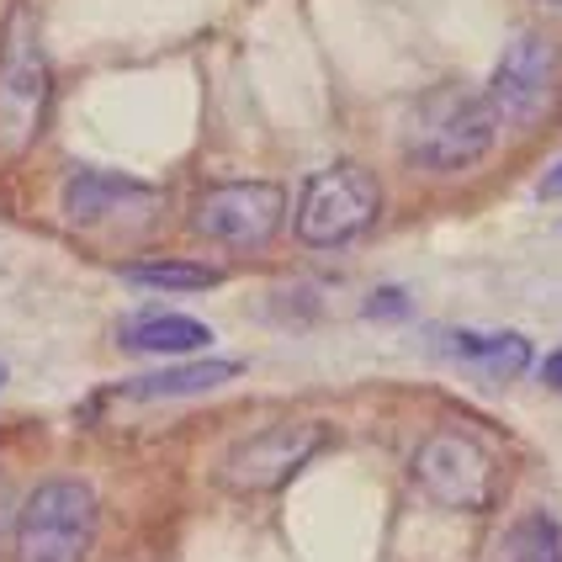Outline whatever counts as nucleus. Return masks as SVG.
Instances as JSON below:
<instances>
[{"instance_id": "obj_1", "label": "nucleus", "mask_w": 562, "mask_h": 562, "mask_svg": "<svg viewBox=\"0 0 562 562\" xmlns=\"http://www.w3.org/2000/svg\"><path fill=\"white\" fill-rule=\"evenodd\" d=\"M499 138V112L488 91L468 80L430 86L404 117V159L425 176H462L483 165Z\"/></svg>"}, {"instance_id": "obj_2", "label": "nucleus", "mask_w": 562, "mask_h": 562, "mask_svg": "<svg viewBox=\"0 0 562 562\" xmlns=\"http://www.w3.org/2000/svg\"><path fill=\"white\" fill-rule=\"evenodd\" d=\"M54 75L43 54V16L32 0H16L0 27V159H22L48 127Z\"/></svg>"}, {"instance_id": "obj_3", "label": "nucleus", "mask_w": 562, "mask_h": 562, "mask_svg": "<svg viewBox=\"0 0 562 562\" xmlns=\"http://www.w3.org/2000/svg\"><path fill=\"white\" fill-rule=\"evenodd\" d=\"M382 218V181L356 159H335L297 196V239L308 250H340L350 239H361Z\"/></svg>"}, {"instance_id": "obj_4", "label": "nucleus", "mask_w": 562, "mask_h": 562, "mask_svg": "<svg viewBox=\"0 0 562 562\" xmlns=\"http://www.w3.org/2000/svg\"><path fill=\"white\" fill-rule=\"evenodd\" d=\"M408 477L430 504L457 509V515H477L499 494V462H494L488 440L472 436V430H457V425L430 430L419 440V451L408 462Z\"/></svg>"}, {"instance_id": "obj_5", "label": "nucleus", "mask_w": 562, "mask_h": 562, "mask_svg": "<svg viewBox=\"0 0 562 562\" xmlns=\"http://www.w3.org/2000/svg\"><path fill=\"white\" fill-rule=\"evenodd\" d=\"M95 488L86 477L37 483L16 515V562H86L95 541Z\"/></svg>"}, {"instance_id": "obj_6", "label": "nucleus", "mask_w": 562, "mask_h": 562, "mask_svg": "<svg viewBox=\"0 0 562 562\" xmlns=\"http://www.w3.org/2000/svg\"><path fill=\"white\" fill-rule=\"evenodd\" d=\"M324 446H329V425L281 419V425H266V430L228 446V457L218 462V483L234 488V494H277L308 468Z\"/></svg>"}, {"instance_id": "obj_7", "label": "nucleus", "mask_w": 562, "mask_h": 562, "mask_svg": "<svg viewBox=\"0 0 562 562\" xmlns=\"http://www.w3.org/2000/svg\"><path fill=\"white\" fill-rule=\"evenodd\" d=\"M196 234L234 255H260L286 223V191L277 181H228L196 202Z\"/></svg>"}, {"instance_id": "obj_8", "label": "nucleus", "mask_w": 562, "mask_h": 562, "mask_svg": "<svg viewBox=\"0 0 562 562\" xmlns=\"http://www.w3.org/2000/svg\"><path fill=\"white\" fill-rule=\"evenodd\" d=\"M165 196L159 187H144L133 176H106V170H69L59 196V213L80 234H123L159 218Z\"/></svg>"}, {"instance_id": "obj_9", "label": "nucleus", "mask_w": 562, "mask_h": 562, "mask_svg": "<svg viewBox=\"0 0 562 562\" xmlns=\"http://www.w3.org/2000/svg\"><path fill=\"white\" fill-rule=\"evenodd\" d=\"M558 86V43L547 32H515L504 43L499 64H494V80H488V101L504 123L526 127L547 112Z\"/></svg>"}, {"instance_id": "obj_10", "label": "nucleus", "mask_w": 562, "mask_h": 562, "mask_svg": "<svg viewBox=\"0 0 562 562\" xmlns=\"http://www.w3.org/2000/svg\"><path fill=\"white\" fill-rule=\"evenodd\" d=\"M213 340L207 324H196L187 313H133L123 324V345L138 356H191Z\"/></svg>"}, {"instance_id": "obj_11", "label": "nucleus", "mask_w": 562, "mask_h": 562, "mask_svg": "<svg viewBox=\"0 0 562 562\" xmlns=\"http://www.w3.org/2000/svg\"><path fill=\"white\" fill-rule=\"evenodd\" d=\"M245 372V361H191V367H170V372H149L123 382L127 398H191V393H213L223 382Z\"/></svg>"}, {"instance_id": "obj_12", "label": "nucleus", "mask_w": 562, "mask_h": 562, "mask_svg": "<svg viewBox=\"0 0 562 562\" xmlns=\"http://www.w3.org/2000/svg\"><path fill=\"white\" fill-rule=\"evenodd\" d=\"M117 277L133 286H149V292H213L223 271L202 266V260H127L117 266Z\"/></svg>"}, {"instance_id": "obj_13", "label": "nucleus", "mask_w": 562, "mask_h": 562, "mask_svg": "<svg viewBox=\"0 0 562 562\" xmlns=\"http://www.w3.org/2000/svg\"><path fill=\"white\" fill-rule=\"evenodd\" d=\"M451 350L488 376H520L531 367V340L520 335H451Z\"/></svg>"}, {"instance_id": "obj_14", "label": "nucleus", "mask_w": 562, "mask_h": 562, "mask_svg": "<svg viewBox=\"0 0 562 562\" xmlns=\"http://www.w3.org/2000/svg\"><path fill=\"white\" fill-rule=\"evenodd\" d=\"M499 562H562V536L552 515H520L499 541Z\"/></svg>"}, {"instance_id": "obj_15", "label": "nucleus", "mask_w": 562, "mask_h": 562, "mask_svg": "<svg viewBox=\"0 0 562 562\" xmlns=\"http://www.w3.org/2000/svg\"><path fill=\"white\" fill-rule=\"evenodd\" d=\"M367 313H408V297L404 292H376L372 303H367Z\"/></svg>"}, {"instance_id": "obj_16", "label": "nucleus", "mask_w": 562, "mask_h": 562, "mask_svg": "<svg viewBox=\"0 0 562 562\" xmlns=\"http://www.w3.org/2000/svg\"><path fill=\"white\" fill-rule=\"evenodd\" d=\"M541 382L562 393V350H552V356H547V367H541Z\"/></svg>"}, {"instance_id": "obj_17", "label": "nucleus", "mask_w": 562, "mask_h": 562, "mask_svg": "<svg viewBox=\"0 0 562 562\" xmlns=\"http://www.w3.org/2000/svg\"><path fill=\"white\" fill-rule=\"evenodd\" d=\"M541 196H547V202H552V196H562V159L547 170V176H541Z\"/></svg>"}, {"instance_id": "obj_18", "label": "nucleus", "mask_w": 562, "mask_h": 562, "mask_svg": "<svg viewBox=\"0 0 562 562\" xmlns=\"http://www.w3.org/2000/svg\"><path fill=\"white\" fill-rule=\"evenodd\" d=\"M5 382H11V367H5V361H0V393H5Z\"/></svg>"}, {"instance_id": "obj_19", "label": "nucleus", "mask_w": 562, "mask_h": 562, "mask_svg": "<svg viewBox=\"0 0 562 562\" xmlns=\"http://www.w3.org/2000/svg\"><path fill=\"white\" fill-rule=\"evenodd\" d=\"M541 5H562V0H541Z\"/></svg>"}]
</instances>
